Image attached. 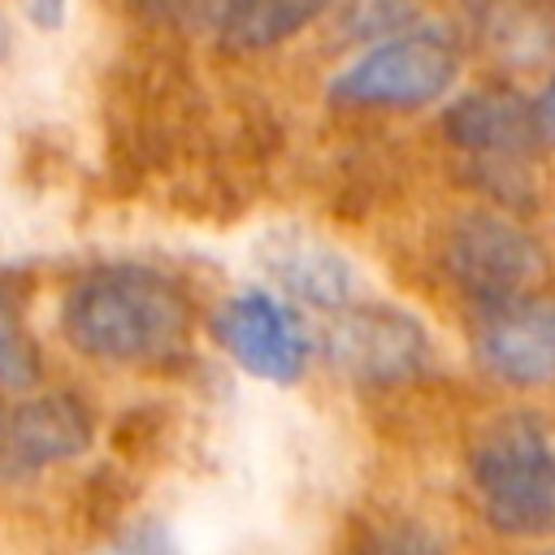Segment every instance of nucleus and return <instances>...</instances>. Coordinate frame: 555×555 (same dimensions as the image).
<instances>
[{"mask_svg": "<svg viewBox=\"0 0 555 555\" xmlns=\"http://www.w3.org/2000/svg\"><path fill=\"white\" fill-rule=\"evenodd\" d=\"M212 338L243 373L278 382V386L304 377L308 356H312V338H308L299 312L260 286L234 291L230 299L217 304Z\"/></svg>", "mask_w": 555, "mask_h": 555, "instance_id": "nucleus-5", "label": "nucleus"}, {"mask_svg": "<svg viewBox=\"0 0 555 555\" xmlns=\"http://www.w3.org/2000/svg\"><path fill=\"white\" fill-rule=\"evenodd\" d=\"M273 282L299 299V304H312V308H325V312H338L347 304H356V269L347 256H338L334 247L317 243V238H282L269 247L264 256Z\"/></svg>", "mask_w": 555, "mask_h": 555, "instance_id": "nucleus-10", "label": "nucleus"}, {"mask_svg": "<svg viewBox=\"0 0 555 555\" xmlns=\"http://www.w3.org/2000/svg\"><path fill=\"white\" fill-rule=\"evenodd\" d=\"M100 555H178V551H173L169 533L156 520H143V525L126 529L117 542H108Z\"/></svg>", "mask_w": 555, "mask_h": 555, "instance_id": "nucleus-15", "label": "nucleus"}, {"mask_svg": "<svg viewBox=\"0 0 555 555\" xmlns=\"http://www.w3.org/2000/svg\"><path fill=\"white\" fill-rule=\"evenodd\" d=\"M4 52H9V26H4V17H0V61H4Z\"/></svg>", "mask_w": 555, "mask_h": 555, "instance_id": "nucleus-19", "label": "nucleus"}, {"mask_svg": "<svg viewBox=\"0 0 555 555\" xmlns=\"http://www.w3.org/2000/svg\"><path fill=\"white\" fill-rule=\"evenodd\" d=\"M473 351L481 369L507 386H542L555 377V299L512 295L473 308Z\"/></svg>", "mask_w": 555, "mask_h": 555, "instance_id": "nucleus-6", "label": "nucleus"}, {"mask_svg": "<svg viewBox=\"0 0 555 555\" xmlns=\"http://www.w3.org/2000/svg\"><path fill=\"white\" fill-rule=\"evenodd\" d=\"M442 130L455 147L477 152V156H529L546 139L538 104H529L525 95H516L507 87H486V91L460 95L447 108Z\"/></svg>", "mask_w": 555, "mask_h": 555, "instance_id": "nucleus-9", "label": "nucleus"}, {"mask_svg": "<svg viewBox=\"0 0 555 555\" xmlns=\"http://www.w3.org/2000/svg\"><path fill=\"white\" fill-rule=\"evenodd\" d=\"M360 555H438V546L421 529H390V533H377Z\"/></svg>", "mask_w": 555, "mask_h": 555, "instance_id": "nucleus-16", "label": "nucleus"}, {"mask_svg": "<svg viewBox=\"0 0 555 555\" xmlns=\"http://www.w3.org/2000/svg\"><path fill=\"white\" fill-rule=\"evenodd\" d=\"M538 117H542L546 139H555V78H551V87H546V91H542V100H538Z\"/></svg>", "mask_w": 555, "mask_h": 555, "instance_id": "nucleus-18", "label": "nucleus"}, {"mask_svg": "<svg viewBox=\"0 0 555 555\" xmlns=\"http://www.w3.org/2000/svg\"><path fill=\"white\" fill-rule=\"evenodd\" d=\"M334 0H230L217 35L230 52H264L295 39Z\"/></svg>", "mask_w": 555, "mask_h": 555, "instance_id": "nucleus-11", "label": "nucleus"}, {"mask_svg": "<svg viewBox=\"0 0 555 555\" xmlns=\"http://www.w3.org/2000/svg\"><path fill=\"white\" fill-rule=\"evenodd\" d=\"M455 78V52L447 39L429 30H403L377 39L351 65H343L330 82L338 104L360 108H416L438 100Z\"/></svg>", "mask_w": 555, "mask_h": 555, "instance_id": "nucleus-3", "label": "nucleus"}, {"mask_svg": "<svg viewBox=\"0 0 555 555\" xmlns=\"http://www.w3.org/2000/svg\"><path fill=\"white\" fill-rule=\"evenodd\" d=\"M95 438L91 412L78 395H39L26 399L0 425V473L30 477L52 464L78 460Z\"/></svg>", "mask_w": 555, "mask_h": 555, "instance_id": "nucleus-8", "label": "nucleus"}, {"mask_svg": "<svg viewBox=\"0 0 555 555\" xmlns=\"http://www.w3.org/2000/svg\"><path fill=\"white\" fill-rule=\"evenodd\" d=\"M473 490L490 529L542 538L555 529V451L529 412L494 421L468 460Z\"/></svg>", "mask_w": 555, "mask_h": 555, "instance_id": "nucleus-2", "label": "nucleus"}, {"mask_svg": "<svg viewBox=\"0 0 555 555\" xmlns=\"http://www.w3.org/2000/svg\"><path fill=\"white\" fill-rule=\"evenodd\" d=\"M143 13H152L156 22L169 26H186V30H204V26H221L230 0H134Z\"/></svg>", "mask_w": 555, "mask_h": 555, "instance_id": "nucleus-14", "label": "nucleus"}, {"mask_svg": "<svg viewBox=\"0 0 555 555\" xmlns=\"http://www.w3.org/2000/svg\"><path fill=\"white\" fill-rule=\"evenodd\" d=\"M325 360L360 386H399L425 373L429 338L403 308L347 304L325 330Z\"/></svg>", "mask_w": 555, "mask_h": 555, "instance_id": "nucleus-4", "label": "nucleus"}, {"mask_svg": "<svg viewBox=\"0 0 555 555\" xmlns=\"http://www.w3.org/2000/svg\"><path fill=\"white\" fill-rule=\"evenodd\" d=\"M408 13H412V0H347L343 26L360 39H382V35H399Z\"/></svg>", "mask_w": 555, "mask_h": 555, "instance_id": "nucleus-13", "label": "nucleus"}, {"mask_svg": "<svg viewBox=\"0 0 555 555\" xmlns=\"http://www.w3.org/2000/svg\"><path fill=\"white\" fill-rule=\"evenodd\" d=\"M538 269V251L529 234H520L512 221L473 212L464 217L447 238V273L468 295L473 308L525 295V282Z\"/></svg>", "mask_w": 555, "mask_h": 555, "instance_id": "nucleus-7", "label": "nucleus"}, {"mask_svg": "<svg viewBox=\"0 0 555 555\" xmlns=\"http://www.w3.org/2000/svg\"><path fill=\"white\" fill-rule=\"evenodd\" d=\"M39 343L26 330L22 299L13 286L0 282V386L4 390H30L39 382Z\"/></svg>", "mask_w": 555, "mask_h": 555, "instance_id": "nucleus-12", "label": "nucleus"}, {"mask_svg": "<svg viewBox=\"0 0 555 555\" xmlns=\"http://www.w3.org/2000/svg\"><path fill=\"white\" fill-rule=\"evenodd\" d=\"M22 9H26V17H30L35 26H43V30H56V26L65 22V9H69V0H22Z\"/></svg>", "mask_w": 555, "mask_h": 555, "instance_id": "nucleus-17", "label": "nucleus"}, {"mask_svg": "<svg viewBox=\"0 0 555 555\" xmlns=\"http://www.w3.org/2000/svg\"><path fill=\"white\" fill-rule=\"evenodd\" d=\"M65 338L104 364H160L191 338L186 291L143 264H108L78 278L61 308Z\"/></svg>", "mask_w": 555, "mask_h": 555, "instance_id": "nucleus-1", "label": "nucleus"}]
</instances>
